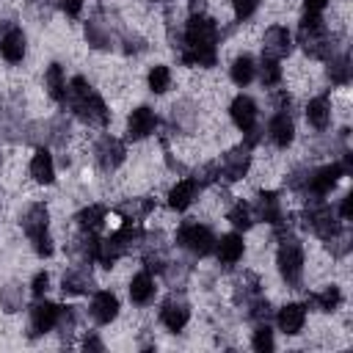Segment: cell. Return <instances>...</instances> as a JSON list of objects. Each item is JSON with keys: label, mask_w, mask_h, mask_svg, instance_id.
Listing matches in <instances>:
<instances>
[{"label": "cell", "mask_w": 353, "mask_h": 353, "mask_svg": "<svg viewBox=\"0 0 353 353\" xmlns=\"http://www.w3.org/2000/svg\"><path fill=\"white\" fill-rule=\"evenodd\" d=\"M44 85H47V94L55 102H63L66 99V80H63V69L58 63H50V69L44 74Z\"/></svg>", "instance_id": "28"}, {"label": "cell", "mask_w": 353, "mask_h": 353, "mask_svg": "<svg viewBox=\"0 0 353 353\" xmlns=\"http://www.w3.org/2000/svg\"><path fill=\"white\" fill-rule=\"evenodd\" d=\"M226 218H229L232 226H237V229H248V226H251V210H248V204H243V201H237V204L229 210Z\"/></svg>", "instance_id": "37"}, {"label": "cell", "mask_w": 353, "mask_h": 353, "mask_svg": "<svg viewBox=\"0 0 353 353\" xmlns=\"http://www.w3.org/2000/svg\"><path fill=\"white\" fill-rule=\"evenodd\" d=\"M22 298H25V295H22V287H19L17 281L0 287V306H3V312H8V314L19 312V309H22Z\"/></svg>", "instance_id": "30"}, {"label": "cell", "mask_w": 353, "mask_h": 353, "mask_svg": "<svg viewBox=\"0 0 353 353\" xmlns=\"http://www.w3.org/2000/svg\"><path fill=\"white\" fill-rule=\"evenodd\" d=\"M61 8H63L69 17H77L80 8H83V0H61Z\"/></svg>", "instance_id": "42"}, {"label": "cell", "mask_w": 353, "mask_h": 353, "mask_svg": "<svg viewBox=\"0 0 353 353\" xmlns=\"http://www.w3.org/2000/svg\"><path fill=\"white\" fill-rule=\"evenodd\" d=\"M298 41H301L306 55H312V58H331L334 44H331V36H328V30H325V25H323L317 11H306V17L301 19Z\"/></svg>", "instance_id": "4"}, {"label": "cell", "mask_w": 353, "mask_h": 353, "mask_svg": "<svg viewBox=\"0 0 353 353\" xmlns=\"http://www.w3.org/2000/svg\"><path fill=\"white\" fill-rule=\"evenodd\" d=\"M259 77H262V85H276L281 80V69H279V61L273 58H262V66H259Z\"/></svg>", "instance_id": "36"}, {"label": "cell", "mask_w": 353, "mask_h": 353, "mask_svg": "<svg viewBox=\"0 0 353 353\" xmlns=\"http://www.w3.org/2000/svg\"><path fill=\"white\" fill-rule=\"evenodd\" d=\"M47 287H50V276H47V273H36L33 287H30V290H33V295H36V298H41V295L47 292Z\"/></svg>", "instance_id": "41"}, {"label": "cell", "mask_w": 353, "mask_h": 353, "mask_svg": "<svg viewBox=\"0 0 353 353\" xmlns=\"http://www.w3.org/2000/svg\"><path fill=\"white\" fill-rule=\"evenodd\" d=\"M256 215L265 221V223H273L279 226L284 221V210H281V199L276 193H262L256 199Z\"/></svg>", "instance_id": "20"}, {"label": "cell", "mask_w": 353, "mask_h": 353, "mask_svg": "<svg viewBox=\"0 0 353 353\" xmlns=\"http://www.w3.org/2000/svg\"><path fill=\"white\" fill-rule=\"evenodd\" d=\"M0 52H3V58L11 61V63L22 61V55H25V33H22L19 28H11V30L0 39Z\"/></svg>", "instance_id": "23"}, {"label": "cell", "mask_w": 353, "mask_h": 353, "mask_svg": "<svg viewBox=\"0 0 353 353\" xmlns=\"http://www.w3.org/2000/svg\"><path fill=\"white\" fill-rule=\"evenodd\" d=\"M306 226H309L317 237H323V240L334 237V234L342 229V223L336 221L334 210H331L328 204H323L320 199H317V204H314L312 210H306Z\"/></svg>", "instance_id": "8"}, {"label": "cell", "mask_w": 353, "mask_h": 353, "mask_svg": "<svg viewBox=\"0 0 353 353\" xmlns=\"http://www.w3.org/2000/svg\"><path fill=\"white\" fill-rule=\"evenodd\" d=\"M154 127H157V116H154L152 108H135V110L130 113V119H127V135L135 138V141L152 135Z\"/></svg>", "instance_id": "14"}, {"label": "cell", "mask_w": 353, "mask_h": 353, "mask_svg": "<svg viewBox=\"0 0 353 353\" xmlns=\"http://www.w3.org/2000/svg\"><path fill=\"white\" fill-rule=\"evenodd\" d=\"M47 223H50V212H47L44 204H30L25 210V215H22V229L30 237V243H33L39 256H50L52 254V240H50Z\"/></svg>", "instance_id": "5"}, {"label": "cell", "mask_w": 353, "mask_h": 353, "mask_svg": "<svg viewBox=\"0 0 353 353\" xmlns=\"http://www.w3.org/2000/svg\"><path fill=\"white\" fill-rule=\"evenodd\" d=\"M176 243L182 248L193 251L196 256H207L210 251H215V234L207 226H199V223H185L176 232Z\"/></svg>", "instance_id": "7"}, {"label": "cell", "mask_w": 353, "mask_h": 353, "mask_svg": "<svg viewBox=\"0 0 353 353\" xmlns=\"http://www.w3.org/2000/svg\"><path fill=\"white\" fill-rule=\"evenodd\" d=\"M152 298H154V281H152V276L146 270L138 273V276H132V281H130V301L138 303V306H143Z\"/></svg>", "instance_id": "26"}, {"label": "cell", "mask_w": 353, "mask_h": 353, "mask_svg": "<svg viewBox=\"0 0 353 353\" xmlns=\"http://www.w3.org/2000/svg\"><path fill=\"white\" fill-rule=\"evenodd\" d=\"M97 160H99V165H102L105 171L119 168L121 160H124V146H121V141H119V138H110V135L99 138V143H97Z\"/></svg>", "instance_id": "15"}, {"label": "cell", "mask_w": 353, "mask_h": 353, "mask_svg": "<svg viewBox=\"0 0 353 353\" xmlns=\"http://www.w3.org/2000/svg\"><path fill=\"white\" fill-rule=\"evenodd\" d=\"M279 270H281V279L290 284V287H298L301 284V276H303V248L301 243L292 237V234H284L281 237V245H279Z\"/></svg>", "instance_id": "6"}, {"label": "cell", "mask_w": 353, "mask_h": 353, "mask_svg": "<svg viewBox=\"0 0 353 353\" xmlns=\"http://www.w3.org/2000/svg\"><path fill=\"white\" fill-rule=\"evenodd\" d=\"M339 301H342V292H339V287H325L323 292H314V295H309V303L314 306V309H320V312H334L336 306H339Z\"/></svg>", "instance_id": "29"}, {"label": "cell", "mask_w": 353, "mask_h": 353, "mask_svg": "<svg viewBox=\"0 0 353 353\" xmlns=\"http://www.w3.org/2000/svg\"><path fill=\"white\" fill-rule=\"evenodd\" d=\"M168 85H171V72H168V66H154V69L149 72V88H152L154 94H163Z\"/></svg>", "instance_id": "35"}, {"label": "cell", "mask_w": 353, "mask_h": 353, "mask_svg": "<svg viewBox=\"0 0 353 353\" xmlns=\"http://www.w3.org/2000/svg\"><path fill=\"white\" fill-rule=\"evenodd\" d=\"M248 165H251V154H248V146H237V149H232V152H226V154H223V163H221V174H223V179H229V182H237V179H243V176H245Z\"/></svg>", "instance_id": "13"}, {"label": "cell", "mask_w": 353, "mask_h": 353, "mask_svg": "<svg viewBox=\"0 0 353 353\" xmlns=\"http://www.w3.org/2000/svg\"><path fill=\"white\" fill-rule=\"evenodd\" d=\"M256 6H259V0H234V14H237V19H248V17L256 11Z\"/></svg>", "instance_id": "40"}, {"label": "cell", "mask_w": 353, "mask_h": 353, "mask_svg": "<svg viewBox=\"0 0 353 353\" xmlns=\"http://www.w3.org/2000/svg\"><path fill=\"white\" fill-rule=\"evenodd\" d=\"M116 314H119V301H116V295L108 292V290L97 292L94 301H91V317H94L99 325H105V323H110Z\"/></svg>", "instance_id": "17"}, {"label": "cell", "mask_w": 353, "mask_h": 353, "mask_svg": "<svg viewBox=\"0 0 353 353\" xmlns=\"http://www.w3.org/2000/svg\"><path fill=\"white\" fill-rule=\"evenodd\" d=\"M58 314H61V306H55L50 301H39L30 309V336H39V334L52 331L58 325Z\"/></svg>", "instance_id": "12"}, {"label": "cell", "mask_w": 353, "mask_h": 353, "mask_svg": "<svg viewBox=\"0 0 353 353\" xmlns=\"http://www.w3.org/2000/svg\"><path fill=\"white\" fill-rule=\"evenodd\" d=\"M66 102L69 108L74 110V116L85 124H94V127H102L108 124L110 113H108V105L102 102V97L85 83V77H74L66 88Z\"/></svg>", "instance_id": "2"}, {"label": "cell", "mask_w": 353, "mask_h": 353, "mask_svg": "<svg viewBox=\"0 0 353 353\" xmlns=\"http://www.w3.org/2000/svg\"><path fill=\"white\" fill-rule=\"evenodd\" d=\"M350 212H353V196L347 193V196L342 199V207H339V215H342V221H347V218H350Z\"/></svg>", "instance_id": "43"}, {"label": "cell", "mask_w": 353, "mask_h": 353, "mask_svg": "<svg viewBox=\"0 0 353 353\" xmlns=\"http://www.w3.org/2000/svg\"><path fill=\"white\" fill-rule=\"evenodd\" d=\"M215 41L218 30L210 17L190 14L185 25V41H182V61L185 63H199V66H212L215 63Z\"/></svg>", "instance_id": "1"}, {"label": "cell", "mask_w": 353, "mask_h": 353, "mask_svg": "<svg viewBox=\"0 0 353 353\" xmlns=\"http://www.w3.org/2000/svg\"><path fill=\"white\" fill-rule=\"evenodd\" d=\"M143 240V232L138 229V226H132V221H127L124 226H119L110 237H105V240H99V245H97V262L99 265H105V268H110L119 256H124L127 251H132L138 243Z\"/></svg>", "instance_id": "3"}, {"label": "cell", "mask_w": 353, "mask_h": 353, "mask_svg": "<svg viewBox=\"0 0 353 353\" xmlns=\"http://www.w3.org/2000/svg\"><path fill=\"white\" fill-rule=\"evenodd\" d=\"M342 165L339 163H331V165H325V168H320V171H314V174H309V179H306V190L312 193V199L317 201V199H323L336 182H339V176H342Z\"/></svg>", "instance_id": "10"}, {"label": "cell", "mask_w": 353, "mask_h": 353, "mask_svg": "<svg viewBox=\"0 0 353 353\" xmlns=\"http://www.w3.org/2000/svg\"><path fill=\"white\" fill-rule=\"evenodd\" d=\"M85 39H88V44L97 47V50L110 47V30H108L99 19H91V22L85 25Z\"/></svg>", "instance_id": "32"}, {"label": "cell", "mask_w": 353, "mask_h": 353, "mask_svg": "<svg viewBox=\"0 0 353 353\" xmlns=\"http://www.w3.org/2000/svg\"><path fill=\"white\" fill-rule=\"evenodd\" d=\"M160 320H163V325H165L168 331H182L185 323L190 320V306H188V301H185L182 295H171V298L163 303V309H160Z\"/></svg>", "instance_id": "11"}, {"label": "cell", "mask_w": 353, "mask_h": 353, "mask_svg": "<svg viewBox=\"0 0 353 353\" xmlns=\"http://www.w3.org/2000/svg\"><path fill=\"white\" fill-rule=\"evenodd\" d=\"M290 50H292V39H290V30H287V28L273 25V28L265 30V39H262V58L279 61V58L290 55Z\"/></svg>", "instance_id": "9"}, {"label": "cell", "mask_w": 353, "mask_h": 353, "mask_svg": "<svg viewBox=\"0 0 353 353\" xmlns=\"http://www.w3.org/2000/svg\"><path fill=\"white\" fill-rule=\"evenodd\" d=\"M306 121L314 127V130H325L328 121H331V108L325 102V97H317L306 105Z\"/></svg>", "instance_id": "27"}, {"label": "cell", "mask_w": 353, "mask_h": 353, "mask_svg": "<svg viewBox=\"0 0 353 353\" xmlns=\"http://www.w3.org/2000/svg\"><path fill=\"white\" fill-rule=\"evenodd\" d=\"M201 185L190 176V179H182V182H176L174 188H171V193H168V204L174 207V210H188L190 207V201L196 199V190H199Z\"/></svg>", "instance_id": "22"}, {"label": "cell", "mask_w": 353, "mask_h": 353, "mask_svg": "<svg viewBox=\"0 0 353 353\" xmlns=\"http://www.w3.org/2000/svg\"><path fill=\"white\" fill-rule=\"evenodd\" d=\"M276 323H279V328L284 334H298L303 328V323H306V309L301 303H287V306L279 309Z\"/></svg>", "instance_id": "18"}, {"label": "cell", "mask_w": 353, "mask_h": 353, "mask_svg": "<svg viewBox=\"0 0 353 353\" xmlns=\"http://www.w3.org/2000/svg\"><path fill=\"white\" fill-rule=\"evenodd\" d=\"M328 77L339 85H345L350 80V61L347 55H339V58H331V66H328Z\"/></svg>", "instance_id": "34"}, {"label": "cell", "mask_w": 353, "mask_h": 353, "mask_svg": "<svg viewBox=\"0 0 353 353\" xmlns=\"http://www.w3.org/2000/svg\"><path fill=\"white\" fill-rule=\"evenodd\" d=\"M105 207L102 204H91V207H85L80 215H77V221H80V226L85 229V232H94V229H99L102 226V221H105Z\"/></svg>", "instance_id": "33"}, {"label": "cell", "mask_w": 353, "mask_h": 353, "mask_svg": "<svg viewBox=\"0 0 353 353\" xmlns=\"http://www.w3.org/2000/svg\"><path fill=\"white\" fill-rule=\"evenodd\" d=\"M85 350H102V342H99L97 336H88V339H85Z\"/></svg>", "instance_id": "45"}, {"label": "cell", "mask_w": 353, "mask_h": 353, "mask_svg": "<svg viewBox=\"0 0 353 353\" xmlns=\"http://www.w3.org/2000/svg\"><path fill=\"white\" fill-rule=\"evenodd\" d=\"M215 254L223 265H234L243 256V237L240 234H223L221 240H215Z\"/></svg>", "instance_id": "24"}, {"label": "cell", "mask_w": 353, "mask_h": 353, "mask_svg": "<svg viewBox=\"0 0 353 353\" xmlns=\"http://www.w3.org/2000/svg\"><path fill=\"white\" fill-rule=\"evenodd\" d=\"M229 113H232V121H234L243 132H251V130L256 127V105H254L251 97H234Z\"/></svg>", "instance_id": "16"}, {"label": "cell", "mask_w": 353, "mask_h": 353, "mask_svg": "<svg viewBox=\"0 0 353 353\" xmlns=\"http://www.w3.org/2000/svg\"><path fill=\"white\" fill-rule=\"evenodd\" d=\"M63 292H69V295H80V292H88L91 287H94V279H91V270L88 268H72V270H66L63 273Z\"/></svg>", "instance_id": "21"}, {"label": "cell", "mask_w": 353, "mask_h": 353, "mask_svg": "<svg viewBox=\"0 0 353 353\" xmlns=\"http://www.w3.org/2000/svg\"><path fill=\"white\" fill-rule=\"evenodd\" d=\"M254 58L251 55H240V58H234V63H232V80L237 83V85H248L251 80H254Z\"/></svg>", "instance_id": "31"}, {"label": "cell", "mask_w": 353, "mask_h": 353, "mask_svg": "<svg viewBox=\"0 0 353 353\" xmlns=\"http://www.w3.org/2000/svg\"><path fill=\"white\" fill-rule=\"evenodd\" d=\"M124 215H130V218H138V215H146L149 210H152V201L149 199H138V201H127V204H121L119 207ZM127 218V221H130Z\"/></svg>", "instance_id": "39"}, {"label": "cell", "mask_w": 353, "mask_h": 353, "mask_svg": "<svg viewBox=\"0 0 353 353\" xmlns=\"http://www.w3.org/2000/svg\"><path fill=\"white\" fill-rule=\"evenodd\" d=\"M30 176L39 182V185H50L55 179V168H52V157L47 149H39L30 160Z\"/></svg>", "instance_id": "25"}, {"label": "cell", "mask_w": 353, "mask_h": 353, "mask_svg": "<svg viewBox=\"0 0 353 353\" xmlns=\"http://www.w3.org/2000/svg\"><path fill=\"white\" fill-rule=\"evenodd\" d=\"M303 3H306V11H317V14L328 6V0H303Z\"/></svg>", "instance_id": "44"}, {"label": "cell", "mask_w": 353, "mask_h": 353, "mask_svg": "<svg viewBox=\"0 0 353 353\" xmlns=\"http://www.w3.org/2000/svg\"><path fill=\"white\" fill-rule=\"evenodd\" d=\"M268 135H270V141H273L276 146H290V143H292V135H295L292 119H290L284 110H279V113L270 119V124H268Z\"/></svg>", "instance_id": "19"}, {"label": "cell", "mask_w": 353, "mask_h": 353, "mask_svg": "<svg viewBox=\"0 0 353 353\" xmlns=\"http://www.w3.org/2000/svg\"><path fill=\"white\" fill-rule=\"evenodd\" d=\"M254 350H259V353H268V350H273V331L268 328V323H262L256 331H254Z\"/></svg>", "instance_id": "38"}]
</instances>
